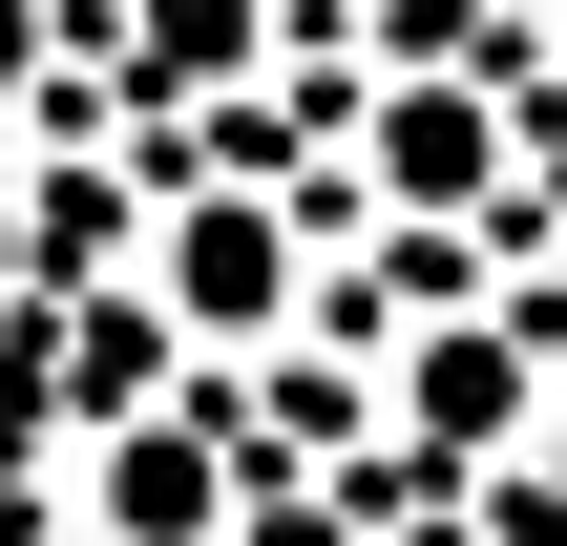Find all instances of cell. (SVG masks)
Segmentation results:
<instances>
[{"label": "cell", "mask_w": 567, "mask_h": 546, "mask_svg": "<svg viewBox=\"0 0 567 546\" xmlns=\"http://www.w3.org/2000/svg\"><path fill=\"white\" fill-rule=\"evenodd\" d=\"M168 295H189V316H274V231H252V210H210V231L168 253Z\"/></svg>", "instance_id": "1"}]
</instances>
